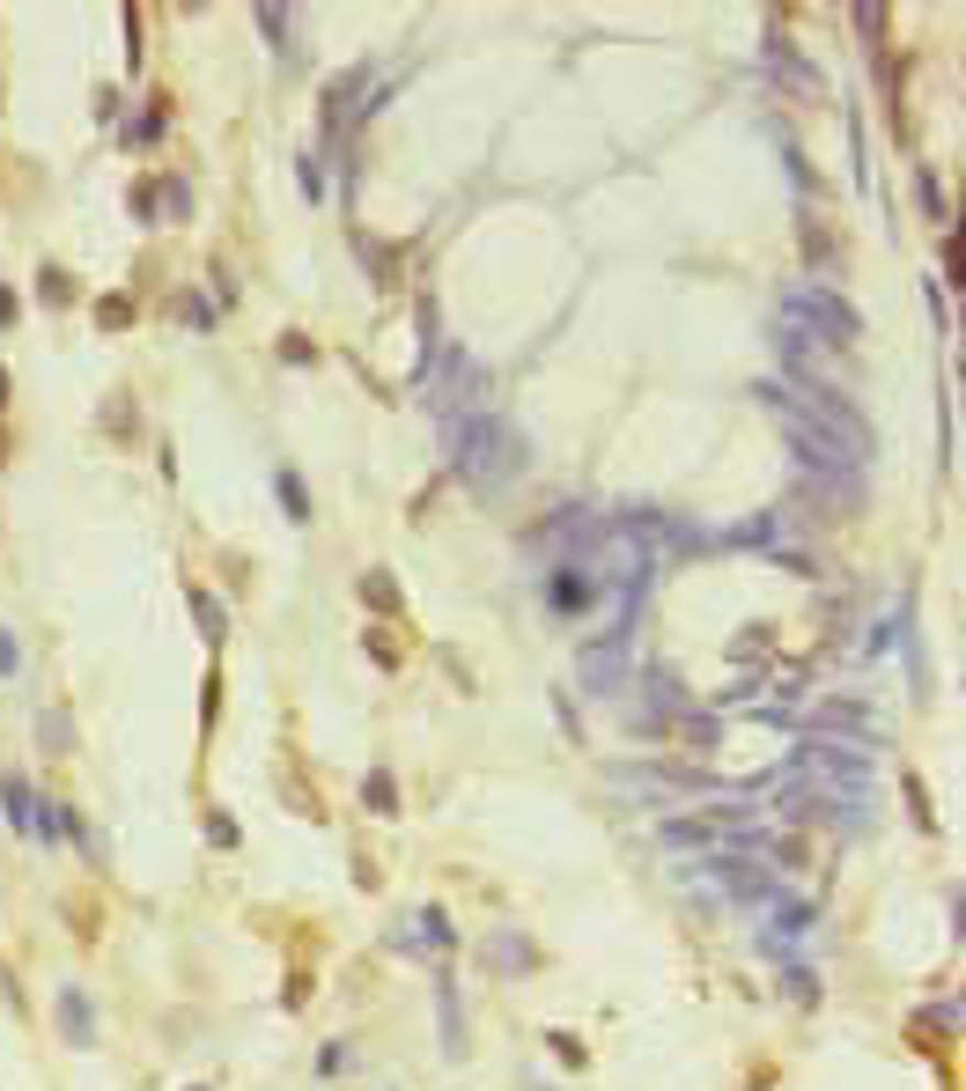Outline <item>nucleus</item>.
<instances>
[{"instance_id":"nucleus-14","label":"nucleus","mask_w":966,"mask_h":1091,"mask_svg":"<svg viewBox=\"0 0 966 1091\" xmlns=\"http://www.w3.org/2000/svg\"><path fill=\"white\" fill-rule=\"evenodd\" d=\"M37 730H45V752H67V745H75V723H67V716H52V708H45V723H37Z\"/></svg>"},{"instance_id":"nucleus-16","label":"nucleus","mask_w":966,"mask_h":1091,"mask_svg":"<svg viewBox=\"0 0 966 1091\" xmlns=\"http://www.w3.org/2000/svg\"><path fill=\"white\" fill-rule=\"evenodd\" d=\"M177 310H185V325H199V332H207V325H215V310H207V303H199V295H177Z\"/></svg>"},{"instance_id":"nucleus-6","label":"nucleus","mask_w":966,"mask_h":1091,"mask_svg":"<svg viewBox=\"0 0 966 1091\" xmlns=\"http://www.w3.org/2000/svg\"><path fill=\"white\" fill-rule=\"evenodd\" d=\"M273 487H281V510L296 516V524H310V487H303V472H288V465H281V480H273Z\"/></svg>"},{"instance_id":"nucleus-8","label":"nucleus","mask_w":966,"mask_h":1091,"mask_svg":"<svg viewBox=\"0 0 966 1091\" xmlns=\"http://www.w3.org/2000/svg\"><path fill=\"white\" fill-rule=\"evenodd\" d=\"M193 620H199V634H207V642H222V634H229L222 598H207V590H193Z\"/></svg>"},{"instance_id":"nucleus-21","label":"nucleus","mask_w":966,"mask_h":1091,"mask_svg":"<svg viewBox=\"0 0 966 1091\" xmlns=\"http://www.w3.org/2000/svg\"><path fill=\"white\" fill-rule=\"evenodd\" d=\"M0 458H8V443H0Z\"/></svg>"},{"instance_id":"nucleus-4","label":"nucleus","mask_w":966,"mask_h":1091,"mask_svg":"<svg viewBox=\"0 0 966 1091\" xmlns=\"http://www.w3.org/2000/svg\"><path fill=\"white\" fill-rule=\"evenodd\" d=\"M760 59H768V74L782 81V89H790V97H826L819 67H804V59H797V45L782 37V30H775V37H760Z\"/></svg>"},{"instance_id":"nucleus-3","label":"nucleus","mask_w":966,"mask_h":1091,"mask_svg":"<svg viewBox=\"0 0 966 1091\" xmlns=\"http://www.w3.org/2000/svg\"><path fill=\"white\" fill-rule=\"evenodd\" d=\"M782 310H797L826 347H856V340H864V317H856V303H842V295L826 288V281H797Z\"/></svg>"},{"instance_id":"nucleus-18","label":"nucleus","mask_w":966,"mask_h":1091,"mask_svg":"<svg viewBox=\"0 0 966 1091\" xmlns=\"http://www.w3.org/2000/svg\"><path fill=\"white\" fill-rule=\"evenodd\" d=\"M15 664H23V650H15V634L0 628V679H15Z\"/></svg>"},{"instance_id":"nucleus-13","label":"nucleus","mask_w":966,"mask_h":1091,"mask_svg":"<svg viewBox=\"0 0 966 1091\" xmlns=\"http://www.w3.org/2000/svg\"><path fill=\"white\" fill-rule=\"evenodd\" d=\"M362 797H370V811H384V819L398 811V789H392V775H384V767L370 775V789H362Z\"/></svg>"},{"instance_id":"nucleus-10","label":"nucleus","mask_w":966,"mask_h":1091,"mask_svg":"<svg viewBox=\"0 0 966 1091\" xmlns=\"http://www.w3.org/2000/svg\"><path fill=\"white\" fill-rule=\"evenodd\" d=\"M37 303H52V310H67V303H75V281H67L59 266H45V273H37Z\"/></svg>"},{"instance_id":"nucleus-12","label":"nucleus","mask_w":966,"mask_h":1091,"mask_svg":"<svg viewBox=\"0 0 966 1091\" xmlns=\"http://www.w3.org/2000/svg\"><path fill=\"white\" fill-rule=\"evenodd\" d=\"M362 598H370L376 612H398V605H406V598H398V582H392V576H362Z\"/></svg>"},{"instance_id":"nucleus-5","label":"nucleus","mask_w":966,"mask_h":1091,"mask_svg":"<svg viewBox=\"0 0 966 1091\" xmlns=\"http://www.w3.org/2000/svg\"><path fill=\"white\" fill-rule=\"evenodd\" d=\"M59 1025H67V1040H75V1047L97 1040V1018H89V995H81V989H59Z\"/></svg>"},{"instance_id":"nucleus-11","label":"nucleus","mask_w":966,"mask_h":1091,"mask_svg":"<svg viewBox=\"0 0 966 1091\" xmlns=\"http://www.w3.org/2000/svg\"><path fill=\"white\" fill-rule=\"evenodd\" d=\"M97 325H103V332H125V325H133V295H103Z\"/></svg>"},{"instance_id":"nucleus-7","label":"nucleus","mask_w":966,"mask_h":1091,"mask_svg":"<svg viewBox=\"0 0 966 1091\" xmlns=\"http://www.w3.org/2000/svg\"><path fill=\"white\" fill-rule=\"evenodd\" d=\"M0 797H8V819H15V826H23V833H37V797H30V789H23V782H15V775H8V782H0Z\"/></svg>"},{"instance_id":"nucleus-1","label":"nucleus","mask_w":966,"mask_h":1091,"mask_svg":"<svg viewBox=\"0 0 966 1091\" xmlns=\"http://www.w3.org/2000/svg\"><path fill=\"white\" fill-rule=\"evenodd\" d=\"M760 399H768L775 413H797L804 428H819V436L834 443L848 465H864V458H870V421L848 406L834 384H797V377H768V384H760Z\"/></svg>"},{"instance_id":"nucleus-19","label":"nucleus","mask_w":966,"mask_h":1091,"mask_svg":"<svg viewBox=\"0 0 966 1091\" xmlns=\"http://www.w3.org/2000/svg\"><path fill=\"white\" fill-rule=\"evenodd\" d=\"M0 325H15V295L0 288Z\"/></svg>"},{"instance_id":"nucleus-2","label":"nucleus","mask_w":966,"mask_h":1091,"mask_svg":"<svg viewBox=\"0 0 966 1091\" xmlns=\"http://www.w3.org/2000/svg\"><path fill=\"white\" fill-rule=\"evenodd\" d=\"M524 465V436L502 421V413H465V428H458V472L472 487H502L509 472Z\"/></svg>"},{"instance_id":"nucleus-15","label":"nucleus","mask_w":966,"mask_h":1091,"mask_svg":"<svg viewBox=\"0 0 966 1091\" xmlns=\"http://www.w3.org/2000/svg\"><path fill=\"white\" fill-rule=\"evenodd\" d=\"M915 193H922V207H930V221H952V215H944V185H937V177H930V171L915 177Z\"/></svg>"},{"instance_id":"nucleus-9","label":"nucleus","mask_w":966,"mask_h":1091,"mask_svg":"<svg viewBox=\"0 0 966 1091\" xmlns=\"http://www.w3.org/2000/svg\"><path fill=\"white\" fill-rule=\"evenodd\" d=\"M487 967H502V973L531 967V945H524V937H495V945H487Z\"/></svg>"},{"instance_id":"nucleus-20","label":"nucleus","mask_w":966,"mask_h":1091,"mask_svg":"<svg viewBox=\"0 0 966 1091\" xmlns=\"http://www.w3.org/2000/svg\"><path fill=\"white\" fill-rule=\"evenodd\" d=\"M0 406H8V369H0Z\"/></svg>"},{"instance_id":"nucleus-17","label":"nucleus","mask_w":966,"mask_h":1091,"mask_svg":"<svg viewBox=\"0 0 966 1091\" xmlns=\"http://www.w3.org/2000/svg\"><path fill=\"white\" fill-rule=\"evenodd\" d=\"M133 215L155 221V177H141V185H133Z\"/></svg>"}]
</instances>
